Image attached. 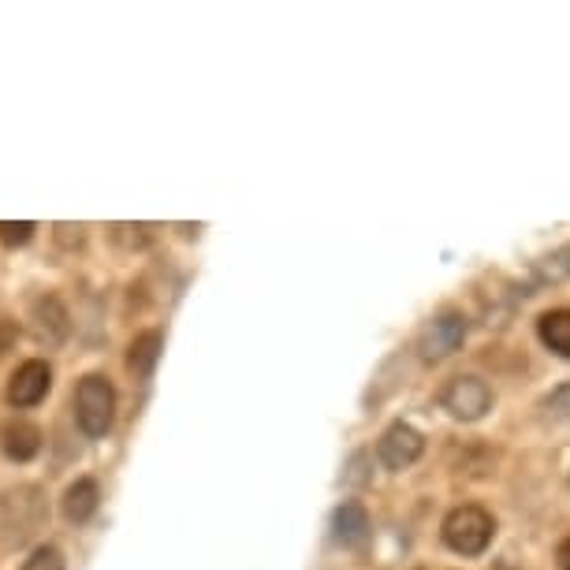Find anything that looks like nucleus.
<instances>
[{
	"label": "nucleus",
	"instance_id": "f8f14e48",
	"mask_svg": "<svg viewBox=\"0 0 570 570\" xmlns=\"http://www.w3.org/2000/svg\"><path fill=\"white\" fill-rule=\"evenodd\" d=\"M537 336L548 351H556L559 358H570V309H548L537 321Z\"/></svg>",
	"mask_w": 570,
	"mask_h": 570
},
{
	"label": "nucleus",
	"instance_id": "0eeeda50",
	"mask_svg": "<svg viewBox=\"0 0 570 570\" xmlns=\"http://www.w3.org/2000/svg\"><path fill=\"white\" fill-rule=\"evenodd\" d=\"M49 389H52L49 362L30 358V362L19 365V370L12 373V381H8V403L12 406H38L49 395Z\"/></svg>",
	"mask_w": 570,
	"mask_h": 570
},
{
	"label": "nucleus",
	"instance_id": "f03ea898",
	"mask_svg": "<svg viewBox=\"0 0 570 570\" xmlns=\"http://www.w3.org/2000/svg\"><path fill=\"white\" fill-rule=\"evenodd\" d=\"M444 544L459 556H481L497 537V519L478 508V503H462L444 519Z\"/></svg>",
	"mask_w": 570,
	"mask_h": 570
},
{
	"label": "nucleus",
	"instance_id": "423d86ee",
	"mask_svg": "<svg viewBox=\"0 0 570 570\" xmlns=\"http://www.w3.org/2000/svg\"><path fill=\"white\" fill-rule=\"evenodd\" d=\"M422 451H425V436L417 433L414 425H406V422L389 425V429H384V436H381V444H376V455H381V462L389 470L414 466V462L422 459Z\"/></svg>",
	"mask_w": 570,
	"mask_h": 570
},
{
	"label": "nucleus",
	"instance_id": "9b49d317",
	"mask_svg": "<svg viewBox=\"0 0 570 570\" xmlns=\"http://www.w3.org/2000/svg\"><path fill=\"white\" fill-rule=\"evenodd\" d=\"M98 503H101L98 481H94V478H79L68 492H63V519H68V522H86V519H94Z\"/></svg>",
	"mask_w": 570,
	"mask_h": 570
},
{
	"label": "nucleus",
	"instance_id": "1a4fd4ad",
	"mask_svg": "<svg viewBox=\"0 0 570 570\" xmlns=\"http://www.w3.org/2000/svg\"><path fill=\"white\" fill-rule=\"evenodd\" d=\"M0 451L12 462L35 459L41 451V429L35 422H23V417H12V422L0 425Z\"/></svg>",
	"mask_w": 570,
	"mask_h": 570
},
{
	"label": "nucleus",
	"instance_id": "aec40b11",
	"mask_svg": "<svg viewBox=\"0 0 570 570\" xmlns=\"http://www.w3.org/2000/svg\"><path fill=\"white\" fill-rule=\"evenodd\" d=\"M556 563H559V570H570V537L563 544H559V552H556Z\"/></svg>",
	"mask_w": 570,
	"mask_h": 570
},
{
	"label": "nucleus",
	"instance_id": "20e7f679",
	"mask_svg": "<svg viewBox=\"0 0 570 570\" xmlns=\"http://www.w3.org/2000/svg\"><path fill=\"white\" fill-rule=\"evenodd\" d=\"M492 389L481 376H451L444 384V392H440V406L455 417V422H481L489 411H492Z\"/></svg>",
	"mask_w": 570,
	"mask_h": 570
},
{
	"label": "nucleus",
	"instance_id": "39448f33",
	"mask_svg": "<svg viewBox=\"0 0 570 570\" xmlns=\"http://www.w3.org/2000/svg\"><path fill=\"white\" fill-rule=\"evenodd\" d=\"M462 340H466V317L455 314V309H448V314L433 317L422 328V336H417V354H422V362H444L462 347Z\"/></svg>",
	"mask_w": 570,
	"mask_h": 570
},
{
	"label": "nucleus",
	"instance_id": "dca6fc26",
	"mask_svg": "<svg viewBox=\"0 0 570 570\" xmlns=\"http://www.w3.org/2000/svg\"><path fill=\"white\" fill-rule=\"evenodd\" d=\"M0 239H4L8 246H27L30 239H35V224L30 220H0Z\"/></svg>",
	"mask_w": 570,
	"mask_h": 570
},
{
	"label": "nucleus",
	"instance_id": "f257e3e1",
	"mask_svg": "<svg viewBox=\"0 0 570 570\" xmlns=\"http://www.w3.org/2000/svg\"><path fill=\"white\" fill-rule=\"evenodd\" d=\"M46 522L49 503L38 485H16L0 492V544L4 548H23L27 541H35L46 530Z\"/></svg>",
	"mask_w": 570,
	"mask_h": 570
},
{
	"label": "nucleus",
	"instance_id": "6ab92c4d",
	"mask_svg": "<svg viewBox=\"0 0 570 570\" xmlns=\"http://www.w3.org/2000/svg\"><path fill=\"white\" fill-rule=\"evenodd\" d=\"M8 340H16V325L8 317H0V351L8 347Z\"/></svg>",
	"mask_w": 570,
	"mask_h": 570
},
{
	"label": "nucleus",
	"instance_id": "2eb2a0df",
	"mask_svg": "<svg viewBox=\"0 0 570 570\" xmlns=\"http://www.w3.org/2000/svg\"><path fill=\"white\" fill-rule=\"evenodd\" d=\"M541 406H544V414L552 417V422H567V425H570V384H563V389H556Z\"/></svg>",
	"mask_w": 570,
	"mask_h": 570
},
{
	"label": "nucleus",
	"instance_id": "f3484780",
	"mask_svg": "<svg viewBox=\"0 0 570 570\" xmlns=\"http://www.w3.org/2000/svg\"><path fill=\"white\" fill-rule=\"evenodd\" d=\"M23 570H63V556H60V548H52V544L38 548V552L30 556L27 563H23Z\"/></svg>",
	"mask_w": 570,
	"mask_h": 570
},
{
	"label": "nucleus",
	"instance_id": "9d476101",
	"mask_svg": "<svg viewBox=\"0 0 570 570\" xmlns=\"http://www.w3.org/2000/svg\"><path fill=\"white\" fill-rule=\"evenodd\" d=\"M332 533L343 548H358L370 541V514H365L362 503H340L336 514H332Z\"/></svg>",
	"mask_w": 570,
	"mask_h": 570
},
{
	"label": "nucleus",
	"instance_id": "ddd939ff",
	"mask_svg": "<svg viewBox=\"0 0 570 570\" xmlns=\"http://www.w3.org/2000/svg\"><path fill=\"white\" fill-rule=\"evenodd\" d=\"M160 351H165V340H160V332H138L131 340V347H127V370L135 376H149L154 373V365L160 358Z\"/></svg>",
	"mask_w": 570,
	"mask_h": 570
},
{
	"label": "nucleus",
	"instance_id": "4468645a",
	"mask_svg": "<svg viewBox=\"0 0 570 570\" xmlns=\"http://www.w3.org/2000/svg\"><path fill=\"white\" fill-rule=\"evenodd\" d=\"M563 279H570V246H559V250L544 254L541 262L533 265V284H563Z\"/></svg>",
	"mask_w": 570,
	"mask_h": 570
},
{
	"label": "nucleus",
	"instance_id": "7ed1b4c3",
	"mask_svg": "<svg viewBox=\"0 0 570 570\" xmlns=\"http://www.w3.org/2000/svg\"><path fill=\"white\" fill-rule=\"evenodd\" d=\"M75 417L86 436H105L116 417V392L101 373H90L75 389Z\"/></svg>",
	"mask_w": 570,
	"mask_h": 570
},
{
	"label": "nucleus",
	"instance_id": "412c9836",
	"mask_svg": "<svg viewBox=\"0 0 570 570\" xmlns=\"http://www.w3.org/2000/svg\"><path fill=\"white\" fill-rule=\"evenodd\" d=\"M497 570H511V567H497Z\"/></svg>",
	"mask_w": 570,
	"mask_h": 570
},
{
	"label": "nucleus",
	"instance_id": "6e6552de",
	"mask_svg": "<svg viewBox=\"0 0 570 570\" xmlns=\"http://www.w3.org/2000/svg\"><path fill=\"white\" fill-rule=\"evenodd\" d=\"M30 321H35L38 343H46V347H60L71 332V317H68V309H63V303L57 295L35 298V306H30Z\"/></svg>",
	"mask_w": 570,
	"mask_h": 570
},
{
	"label": "nucleus",
	"instance_id": "a211bd4d",
	"mask_svg": "<svg viewBox=\"0 0 570 570\" xmlns=\"http://www.w3.org/2000/svg\"><path fill=\"white\" fill-rule=\"evenodd\" d=\"M112 239L124 243V246H146L149 243V228H146V224H116Z\"/></svg>",
	"mask_w": 570,
	"mask_h": 570
}]
</instances>
